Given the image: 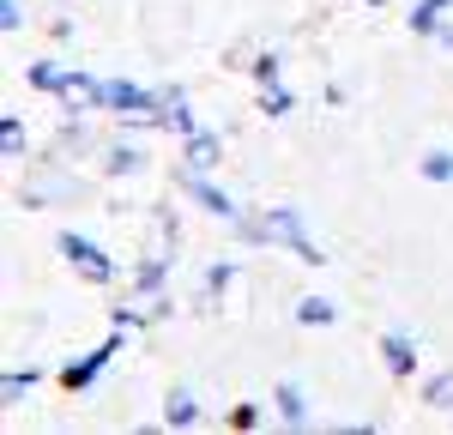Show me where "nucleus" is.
<instances>
[{"instance_id": "f257e3e1", "label": "nucleus", "mask_w": 453, "mask_h": 435, "mask_svg": "<svg viewBox=\"0 0 453 435\" xmlns=\"http://www.w3.org/2000/svg\"><path fill=\"white\" fill-rule=\"evenodd\" d=\"M242 236H248V242H290V248L303 254L309 266H320V260H326V254H320L309 236H303V218L290 212V206H279V212L266 218V224H242Z\"/></svg>"}, {"instance_id": "f03ea898", "label": "nucleus", "mask_w": 453, "mask_h": 435, "mask_svg": "<svg viewBox=\"0 0 453 435\" xmlns=\"http://www.w3.org/2000/svg\"><path fill=\"white\" fill-rule=\"evenodd\" d=\"M61 254H67V260L85 272V279H91V285H109V279H115L109 254L97 248V242H85V236H73V230H61Z\"/></svg>"}, {"instance_id": "7ed1b4c3", "label": "nucleus", "mask_w": 453, "mask_h": 435, "mask_svg": "<svg viewBox=\"0 0 453 435\" xmlns=\"http://www.w3.org/2000/svg\"><path fill=\"white\" fill-rule=\"evenodd\" d=\"M381 357H387V375H399V381H405V375L418 369V345L393 326V332H381Z\"/></svg>"}, {"instance_id": "20e7f679", "label": "nucleus", "mask_w": 453, "mask_h": 435, "mask_svg": "<svg viewBox=\"0 0 453 435\" xmlns=\"http://www.w3.org/2000/svg\"><path fill=\"white\" fill-rule=\"evenodd\" d=\"M115 351H121V339H109L104 351H91V357H85V362H73L67 375H61V381H67V393H79V387H91V381H97V375H104V362L115 357Z\"/></svg>"}, {"instance_id": "39448f33", "label": "nucleus", "mask_w": 453, "mask_h": 435, "mask_svg": "<svg viewBox=\"0 0 453 435\" xmlns=\"http://www.w3.org/2000/svg\"><path fill=\"white\" fill-rule=\"evenodd\" d=\"M97 103H109V109H151L157 97H151V91H140V85H127V79H104Z\"/></svg>"}, {"instance_id": "423d86ee", "label": "nucleus", "mask_w": 453, "mask_h": 435, "mask_svg": "<svg viewBox=\"0 0 453 435\" xmlns=\"http://www.w3.org/2000/svg\"><path fill=\"white\" fill-rule=\"evenodd\" d=\"M279 417L284 424H290V430H309V405H303V387H296V381H279Z\"/></svg>"}, {"instance_id": "0eeeda50", "label": "nucleus", "mask_w": 453, "mask_h": 435, "mask_svg": "<svg viewBox=\"0 0 453 435\" xmlns=\"http://www.w3.org/2000/svg\"><path fill=\"white\" fill-rule=\"evenodd\" d=\"M188 194H194V200H206V206H211L218 218H236V206H230V194H218V187H211V181L200 176V170H188Z\"/></svg>"}, {"instance_id": "6e6552de", "label": "nucleus", "mask_w": 453, "mask_h": 435, "mask_svg": "<svg viewBox=\"0 0 453 435\" xmlns=\"http://www.w3.org/2000/svg\"><path fill=\"white\" fill-rule=\"evenodd\" d=\"M211 164H218V134H200V127H194V134H188V170L206 176Z\"/></svg>"}, {"instance_id": "1a4fd4ad", "label": "nucleus", "mask_w": 453, "mask_h": 435, "mask_svg": "<svg viewBox=\"0 0 453 435\" xmlns=\"http://www.w3.org/2000/svg\"><path fill=\"white\" fill-rule=\"evenodd\" d=\"M164 424H175V430L200 424V405H194V393H170V405H164Z\"/></svg>"}, {"instance_id": "9d476101", "label": "nucleus", "mask_w": 453, "mask_h": 435, "mask_svg": "<svg viewBox=\"0 0 453 435\" xmlns=\"http://www.w3.org/2000/svg\"><path fill=\"white\" fill-rule=\"evenodd\" d=\"M333 315H339V309H333L326 296H303V302H296V321H303V326H326Z\"/></svg>"}, {"instance_id": "9b49d317", "label": "nucleus", "mask_w": 453, "mask_h": 435, "mask_svg": "<svg viewBox=\"0 0 453 435\" xmlns=\"http://www.w3.org/2000/svg\"><path fill=\"white\" fill-rule=\"evenodd\" d=\"M31 85H36V91H67L73 72H61L55 61H36V67H31Z\"/></svg>"}, {"instance_id": "f8f14e48", "label": "nucleus", "mask_w": 453, "mask_h": 435, "mask_svg": "<svg viewBox=\"0 0 453 435\" xmlns=\"http://www.w3.org/2000/svg\"><path fill=\"white\" fill-rule=\"evenodd\" d=\"M423 399H429L435 411H453V369H448V375H429V387H423Z\"/></svg>"}, {"instance_id": "ddd939ff", "label": "nucleus", "mask_w": 453, "mask_h": 435, "mask_svg": "<svg viewBox=\"0 0 453 435\" xmlns=\"http://www.w3.org/2000/svg\"><path fill=\"white\" fill-rule=\"evenodd\" d=\"M423 176L429 181H453V151H429V157H423Z\"/></svg>"}, {"instance_id": "4468645a", "label": "nucleus", "mask_w": 453, "mask_h": 435, "mask_svg": "<svg viewBox=\"0 0 453 435\" xmlns=\"http://www.w3.org/2000/svg\"><path fill=\"white\" fill-rule=\"evenodd\" d=\"M109 170H115V176H134V170H140V151H134V145H115V151H109Z\"/></svg>"}, {"instance_id": "2eb2a0df", "label": "nucleus", "mask_w": 453, "mask_h": 435, "mask_svg": "<svg viewBox=\"0 0 453 435\" xmlns=\"http://www.w3.org/2000/svg\"><path fill=\"white\" fill-rule=\"evenodd\" d=\"M31 381H36V369H25V375H19V369H12V375H6V381H0V393H6V399H19V393H25V387H31Z\"/></svg>"}, {"instance_id": "dca6fc26", "label": "nucleus", "mask_w": 453, "mask_h": 435, "mask_svg": "<svg viewBox=\"0 0 453 435\" xmlns=\"http://www.w3.org/2000/svg\"><path fill=\"white\" fill-rule=\"evenodd\" d=\"M25 19H19V0H0V31H19Z\"/></svg>"}, {"instance_id": "f3484780", "label": "nucleus", "mask_w": 453, "mask_h": 435, "mask_svg": "<svg viewBox=\"0 0 453 435\" xmlns=\"http://www.w3.org/2000/svg\"><path fill=\"white\" fill-rule=\"evenodd\" d=\"M0 134H6V151H19V145H25V134H19V115H6V121H0Z\"/></svg>"}, {"instance_id": "a211bd4d", "label": "nucleus", "mask_w": 453, "mask_h": 435, "mask_svg": "<svg viewBox=\"0 0 453 435\" xmlns=\"http://www.w3.org/2000/svg\"><path fill=\"white\" fill-rule=\"evenodd\" d=\"M224 285H230V266H211V272H206V290H211V296H218V290H224Z\"/></svg>"}]
</instances>
